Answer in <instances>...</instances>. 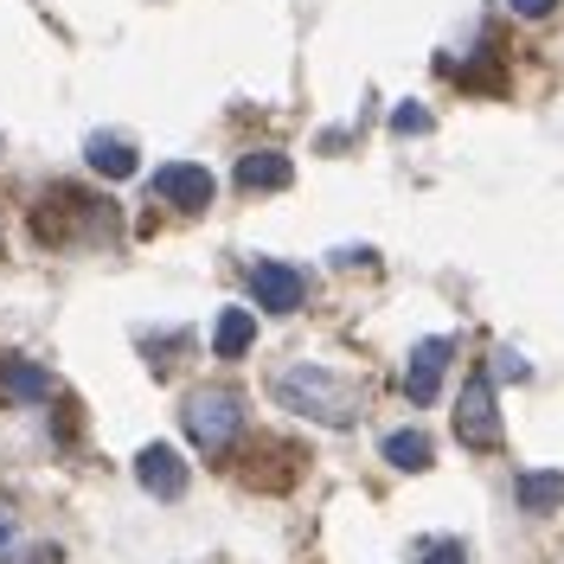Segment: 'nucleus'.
<instances>
[{
    "instance_id": "obj_1",
    "label": "nucleus",
    "mask_w": 564,
    "mask_h": 564,
    "mask_svg": "<svg viewBox=\"0 0 564 564\" xmlns=\"http://www.w3.org/2000/svg\"><path fill=\"white\" fill-rule=\"evenodd\" d=\"M270 391H276V404H289L295 417H315V423H327V430H347V423L359 417L352 386L340 372H327V366H276Z\"/></svg>"
},
{
    "instance_id": "obj_2",
    "label": "nucleus",
    "mask_w": 564,
    "mask_h": 564,
    "mask_svg": "<svg viewBox=\"0 0 564 564\" xmlns=\"http://www.w3.org/2000/svg\"><path fill=\"white\" fill-rule=\"evenodd\" d=\"M180 423H186V436H193L199 449L225 456V449L238 443V430H245V391H231V386L193 391V398L180 404Z\"/></svg>"
},
{
    "instance_id": "obj_3",
    "label": "nucleus",
    "mask_w": 564,
    "mask_h": 564,
    "mask_svg": "<svg viewBox=\"0 0 564 564\" xmlns=\"http://www.w3.org/2000/svg\"><path fill=\"white\" fill-rule=\"evenodd\" d=\"M456 443L462 449H500V398H494V372H468L456 398Z\"/></svg>"
},
{
    "instance_id": "obj_4",
    "label": "nucleus",
    "mask_w": 564,
    "mask_h": 564,
    "mask_svg": "<svg viewBox=\"0 0 564 564\" xmlns=\"http://www.w3.org/2000/svg\"><path fill=\"white\" fill-rule=\"evenodd\" d=\"M250 295H257V308H270V315H295V308L308 302V282H302L295 263L257 257V263H250Z\"/></svg>"
},
{
    "instance_id": "obj_5",
    "label": "nucleus",
    "mask_w": 564,
    "mask_h": 564,
    "mask_svg": "<svg viewBox=\"0 0 564 564\" xmlns=\"http://www.w3.org/2000/svg\"><path fill=\"white\" fill-rule=\"evenodd\" d=\"M135 481H141V494H154V500H180V494H186V462H180V449H167V443H141L135 449Z\"/></svg>"
},
{
    "instance_id": "obj_6",
    "label": "nucleus",
    "mask_w": 564,
    "mask_h": 564,
    "mask_svg": "<svg viewBox=\"0 0 564 564\" xmlns=\"http://www.w3.org/2000/svg\"><path fill=\"white\" fill-rule=\"evenodd\" d=\"M154 193H161L174 212H193V218H199V212L212 206V174L199 167V161H174V167L154 174Z\"/></svg>"
},
{
    "instance_id": "obj_7",
    "label": "nucleus",
    "mask_w": 564,
    "mask_h": 564,
    "mask_svg": "<svg viewBox=\"0 0 564 564\" xmlns=\"http://www.w3.org/2000/svg\"><path fill=\"white\" fill-rule=\"evenodd\" d=\"M449 340H417V352H411V372H404V391H411V404H436V391H443V366H449Z\"/></svg>"
},
{
    "instance_id": "obj_8",
    "label": "nucleus",
    "mask_w": 564,
    "mask_h": 564,
    "mask_svg": "<svg viewBox=\"0 0 564 564\" xmlns=\"http://www.w3.org/2000/svg\"><path fill=\"white\" fill-rule=\"evenodd\" d=\"M231 180H238L245 193H282V186L295 180V161H289V154H245V161L231 167Z\"/></svg>"
},
{
    "instance_id": "obj_9",
    "label": "nucleus",
    "mask_w": 564,
    "mask_h": 564,
    "mask_svg": "<svg viewBox=\"0 0 564 564\" xmlns=\"http://www.w3.org/2000/svg\"><path fill=\"white\" fill-rule=\"evenodd\" d=\"M257 347V315L250 308H225V315L212 321V352L218 359H245Z\"/></svg>"
},
{
    "instance_id": "obj_10",
    "label": "nucleus",
    "mask_w": 564,
    "mask_h": 564,
    "mask_svg": "<svg viewBox=\"0 0 564 564\" xmlns=\"http://www.w3.org/2000/svg\"><path fill=\"white\" fill-rule=\"evenodd\" d=\"M84 161H90V174H104V180H129L141 167V154L116 135H90L84 141Z\"/></svg>"
},
{
    "instance_id": "obj_11",
    "label": "nucleus",
    "mask_w": 564,
    "mask_h": 564,
    "mask_svg": "<svg viewBox=\"0 0 564 564\" xmlns=\"http://www.w3.org/2000/svg\"><path fill=\"white\" fill-rule=\"evenodd\" d=\"M45 391H52V379H45L39 366L0 359V398H7V404H45Z\"/></svg>"
},
{
    "instance_id": "obj_12",
    "label": "nucleus",
    "mask_w": 564,
    "mask_h": 564,
    "mask_svg": "<svg viewBox=\"0 0 564 564\" xmlns=\"http://www.w3.org/2000/svg\"><path fill=\"white\" fill-rule=\"evenodd\" d=\"M513 494H520V507H527V513H552V507L564 500V475H558V468H527Z\"/></svg>"
},
{
    "instance_id": "obj_13",
    "label": "nucleus",
    "mask_w": 564,
    "mask_h": 564,
    "mask_svg": "<svg viewBox=\"0 0 564 564\" xmlns=\"http://www.w3.org/2000/svg\"><path fill=\"white\" fill-rule=\"evenodd\" d=\"M379 449H386V462L404 468V475H423V468H430V436H423V430H391Z\"/></svg>"
},
{
    "instance_id": "obj_14",
    "label": "nucleus",
    "mask_w": 564,
    "mask_h": 564,
    "mask_svg": "<svg viewBox=\"0 0 564 564\" xmlns=\"http://www.w3.org/2000/svg\"><path fill=\"white\" fill-rule=\"evenodd\" d=\"M391 129H404V135H423V129H430V109H423V104L391 109Z\"/></svg>"
},
{
    "instance_id": "obj_15",
    "label": "nucleus",
    "mask_w": 564,
    "mask_h": 564,
    "mask_svg": "<svg viewBox=\"0 0 564 564\" xmlns=\"http://www.w3.org/2000/svg\"><path fill=\"white\" fill-rule=\"evenodd\" d=\"M423 564H468V552L449 539V545H430V552H423Z\"/></svg>"
},
{
    "instance_id": "obj_16",
    "label": "nucleus",
    "mask_w": 564,
    "mask_h": 564,
    "mask_svg": "<svg viewBox=\"0 0 564 564\" xmlns=\"http://www.w3.org/2000/svg\"><path fill=\"white\" fill-rule=\"evenodd\" d=\"M507 7H513V13H520V20H545V13H552V7H558V0H507Z\"/></svg>"
},
{
    "instance_id": "obj_17",
    "label": "nucleus",
    "mask_w": 564,
    "mask_h": 564,
    "mask_svg": "<svg viewBox=\"0 0 564 564\" xmlns=\"http://www.w3.org/2000/svg\"><path fill=\"white\" fill-rule=\"evenodd\" d=\"M13 552H20V527H13V520L0 513V564L13 558Z\"/></svg>"
},
{
    "instance_id": "obj_18",
    "label": "nucleus",
    "mask_w": 564,
    "mask_h": 564,
    "mask_svg": "<svg viewBox=\"0 0 564 564\" xmlns=\"http://www.w3.org/2000/svg\"><path fill=\"white\" fill-rule=\"evenodd\" d=\"M494 366H500V372H507V379H527V359H520V352H500V359H494Z\"/></svg>"
}]
</instances>
